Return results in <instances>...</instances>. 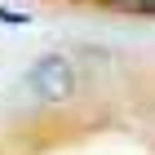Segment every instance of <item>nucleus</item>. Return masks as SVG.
<instances>
[{"label":"nucleus","mask_w":155,"mask_h":155,"mask_svg":"<svg viewBox=\"0 0 155 155\" xmlns=\"http://www.w3.org/2000/svg\"><path fill=\"white\" fill-rule=\"evenodd\" d=\"M31 89H36L45 102H67L75 89V75H71V62L58 58V53H49L31 67Z\"/></svg>","instance_id":"1"},{"label":"nucleus","mask_w":155,"mask_h":155,"mask_svg":"<svg viewBox=\"0 0 155 155\" xmlns=\"http://www.w3.org/2000/svg\"><path fill=\"white\" fill-rule=\"evenodd\" d=\"M120 9H137V13H155V0H111Z\"/></svg>","instance_id":"2"},{"label":"nucleus","mask_w":155,"mask_h":155,"mask_svg":"<svg viewBox=\"0 0 155 155\" xmlns=\"http://www.w3.org/2000/svg\"><path fill=\"white\" fill-rule=\"evenodd\" d=\"M0 18H5V22H27V18H18L13 9H5V5H0Z\"/></svg>","instance_id":"3"}]
</instances>
